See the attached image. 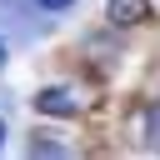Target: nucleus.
I'll return each instance as SVG.
<instances>
[{"instance_id": "6", "label": "nucleus", "mask_w": 160, "mask_h": 160, "mask_svg": "<svg viewBox=\"0 0 160 160\" xmlns=\"http://www.w3.org/2000/svg\"><path fill=\"white\" fill-rule=\"evenodd\" d=\"M0 145H5V120H0Z\"/></svg>"}, {"instance_id": "2", "label": "nucleus", "mask_w": 160, "mask_h": 160, "mask_svg": "<svg viewBox=\"0 0 160 160\" xmlns=\"http://www.w3.org/2000/svg\"><path fill=\"white\" fill-rule=\"evenodd\" d=\"M105 15H110V25H140L150 15V0H110Z\"/></svg>"}, {"instance_id": "5", "label": "nucleus", "mask_w": 160, "mask_h": 160, "mask_svg": "<svg viewBox=\"0 0 160 160\" xmlns=\"http://www.w3.org/2000/svg\"><path fill=\"white\" fill-rule=\"evenodd\" d=\"M0 65H5V40H0Z\"/></svg>"}, {"instance_id": "1", "label": "nucleus", "mask_w": 160, "mask_h": 160, "mask_svg": "<svg viewBox=\"0 0 160 160\" xmlns=\"http://www.w3.org/2000/svg\"><path fill=\"white\" fill-rule=\"evenodd\" d=\"M35 110H45V115H75V110H80V100H75L65 85H45V90L35 95Z\"/></svg>"}, {"instance_id": "4", "label": "nucleus", "mask_w": 160, "mask_h": 160, "mask_svg": "<svg viewBox=\"0 0 160 160\" xmlns=\"http://www.w3.org/2000/svg\"><path fill=\"white\" fill-rule=\"evenodd\" d=\"M35 5H40V10H50V15H60V10H70L75 0H35Z\"/></svg>"}, {"instance_id": "3", "label": "nucleus", "mask_w": 160, "mask_h": 160, "mask_svg": "<svg viewBox=\"0 0 160 160\" xmlns=\"http://www.w3.org/2000/svg\"><path fill=\"white\" fill-rule=\"evenodd\" d=\"M30 155H65V150L50 145V140H30Z\"/></svg>"}]
</instances>
